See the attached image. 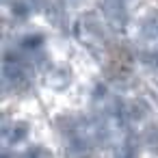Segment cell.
Wrapping results in <instances>:
<instances>
[{
  "label": "cell",
  "instance_id": "5b68a950",
  "mask_svg": "<svg viewBox=\"0 0 158 158\" xmlns=\"http://www.w3.org/2000/svg\"><path fill=\"white\" fill-rule=\"evenodd\" d=\"M5 5H7L9 20H13L15 24H26L37 13L31 0H9V2H5Z\"/></svg>",
  "mask_w": 158,
  "mask_h": 158
},
{
  "label": "cell",
  "instance_id": "8992f818",
  "mask_svg": "<svg viewBox=\"0 0 158 158\" xmlns=\"http://www.w3.org/2000/svg\"><path fill=\"white\" fill-rule=\"evenodd\" d=\"M61 2H63L72 13H74V11H82V9L91 2V0H61Z\"/></svg>",
  "mask_w": 158,
  "mask_h": 158
},
{
  "label": "cell",
  "instance_id": "7a4b0ae2",
  "mask_svg": "<svg viewBox=\"0 0 158 158\" xmlns=\"http://www.w3.org/2000/svg\"><path fill=\"white\" fill-rule=\"evenodd\" d=\"M44 82L50 91L54 93H65L74 87L76 82V74H74V67L67 65V63H50V67L44 72Z\"/></svg>",
  "mask_w": 158,
  "mask_h": 158
},
{
  "label": "cell",
  "instance_id": "3957f363",
  "mask_svg": "<svg viewBox=\"0 0 158 158\" xmlns=\"http://www.w3.org/2000/svg\"><path fill=\"white\" fill-rule=\"evenodd\" d=\"M33 134V128L26 119H20V117H9L5 113L2 117V143H5V149H11V147H20L24 145Z\"/></svg>",
  "mask_w": 158,
  "mask_h": 158
},
{
  "label": "cell",
  "instance_id": "277c9868",
  "mask_svg": "<svg viewBox=\"0 0 158 158\" xmlns=\"http://www.w3.org/2000/svg\"><path fill=\"white\" fill-rule=\"evenodd\" d=\"M136 134H139L141 152L152 158H158V121L152 119V121L143 123L141 128H136Z\"/></svg>",
  "mask_w": 158,
  "mask_h": 158
},
{
  "label": "cell",
  "instance_id": "6da1fadb",
  "mask_svg": "<svg viewBox=\"0 0 158 158\" xmlns=\"http://www.w3.org/2000/svg\"><path fill=\"white\" fill-rule=\"evenodd\" d=\"M98 11L102 13V18L108 22V26L115 33H119L132 24L128 0H98Z\"/></svg>",
  "mask_w": 158,
  "mask_h": 158
}]
</instances>
